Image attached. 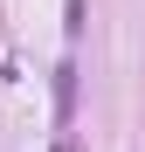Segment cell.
<instances>
[{
    "instance_id": "6da1fadb",
    "label": "cell",
    "mask_w": 145,
    "mask_h": 152,
    "mask_svg": "<svg viewBox=\"0 0 145 152\" xmlns=\"http://www.w3.org/2000/svg\"><path fill=\"white\" fill-rule=\"evenodd\" d=\"M69 111H76V62H62V69H55V118L69 124Z\"/></svg>"
}]
</instances>
